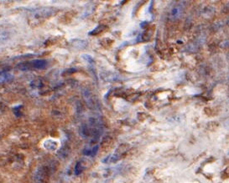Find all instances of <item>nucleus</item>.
Masks as SVG:
<instances>
[{"label": "nucleus", "mask_w": 229, "mask_h": 183, "mask_svg": "<svg viewBox=\"0 0 229 183\" xmlns=\"http://www.w3.org/2000/svg\"><path fill=\"white\" fill-rule=\"evenodd\" d=\"M184 9H185V3L183 2L176 3L170 11V13H169L170 20H172V21L179 20L181 17Z\"/></svg>", "instance_id": "1"}, {"label": "nucleus", "mask_w": 229, "mask_h": 183, "mask_svg": "<svg viewBox=\"0 0 229 183\" xmlns=\"http://www.w3.org/2000/svg\"><path fill=\"white\" fill-rule=\"evenodd\" d=\"M49 176L47 167H40L35 174V182L36 183H47Z\"/></svg>", "instance_id": "2"}, {"label": "nucleus", "mask_w": 229, "mask_h": 183, "mask_svg": "<svg viewBox=\"0 0 229 183\" xmlns=\"http://www.w3.org/2000/svg\"><path fill=\"white\" fill-rule=\"evenodd\" d=\"M54 13V10L50 9H43L38 10L35 13V17L37 19H40V18H47L49 16H51Z\"/></svg>", "instance_id": "3"}, {"label": "nucleus", "mask_w": 229, "mask_h": 183, "mask_svg": "<svg viewBox=\"0 0 229 183\" xmlns=\"http://www.w3.org/2000/svg\"><path fill=\"white\" fill-rule=\"evenodd\" d=\"M58 142L55 140H52V139H49L46 140L45 142H44V146L45 148L48 150V151H56L58 148Z\"/></svg>", "instance_id": "4"}, {"label": "nucleus", "mask_w": 229, "mask_h": 183, "mask_svg": "<svg viewBox=\"0 0 229 183\" xmlns=\"http://www.w3.org/2000/svg\"><path fill=\"white\" fill-rule=\"evenodd\" d=\"M201 15L204 17V18H211L213 16V14L215 13V9L211 6H208V7H205L203 9L201 10Z\"/></svg>", "instance_id": "5"}, {"label": "nucleus", "mask_w": 229, "mask_h": 183, "mask_svg": "<svg viewBox=\"0 0 229 183\" xmlns=\"http://www.w3.org/2000/svg\"><path fill=\"white\" fill-rule=\"evenodd\" d=\"M12 78H13V75L10 72H8V71L0 72V85L10 81Z\"/></svg>", "instance_id": "6"}, {"label": "nucleus", "mask_w": 229, "mask_h": 183, "mask_svg": "<svg viewBox=\"0 0 229 183\" xmlns=\"http://www.w3.org/2000/svg\"><path fill=\"white\" fill-rule=\"evenodd\" d=\"M129 145L128 144H123L121 145L118 148V150L116 151V154L118 155L119 156H121L122 155H124V153H126L128 150H129Z\"/></svg>", "instance_id": "7"}, {"label": "nucleus", "mask_w": 229, "mask_h": 183, "mask_svg": "<svg viewBox=\"0 0 229 183\" xmlns=\"http://www.w3.org/2000/svg\"><path fill=\"white\" fill-rule=\"evenodd\" d=\"M46 65H47V62L46 60L39 59V60H35L33 62V66L35 69H44Z\"/></svg>", "instance_id": "8"}, {"label": "nucleus", "mask_w": 229, "mask_h": 183, "mask_svg": "<svg viewBox=\"0 0 229 183\" xmlns=\"http://www.w3.org/2000/svg\"><path fill=\"white\" fill-rule=\"evenodd\" d=\"M151 36H152V32H150L149 29L146 30L142 34V40L143 41H149V39H151Z\"/></svg>", "instance_id": "9"}, {"label": "nucleus", "mask_w": 229, "mask_h": 183, "mask_svg": "<svg viewBox=\"0 0 229 183\" xmlns=\"http://www.w3.org/2000/svg\"><path fill=\"white\" fill-rule=\"evenodd\" d=\"M82 172H83V167L82 166V164H81V162H77L76 165V167H75V174L80 175Z\"/></svg>", "instance_id": "10"}, {"label": "nucleus", "mask_w": 229, "mask_h": 183, "mask_svg": "<svg viewBox=\"0 0 229 183\" xmlns=\"http://www.w3.org/2000/svg\"><path fill=\"white\" fill-rule=\"evenodd\" d=\"M82 58H83V59L86 61L88 65H92V64L94 63V62H93V59L92 58L90 55H88V54H84V55H82Z\"/></svg>", "instance_id": "11"}, {"label": "nucleus", "mask_w": 229, "mask_h": 183, "mask_svg": "<svg viewBox=\"0 0 229 183\" xmlns=\"http://www.w3.org/2000/svg\"><path fill=\"white\" fill-rule=\"evenodd\" d=\"M97 151H98V145H96L92 149H90V155L94 156L97 153Z\"/></svg>", "instance_id": "12"}, {"label": "nucleus", "mask_w": 229, "mask_h": 183, "mask_svg": "<svg viewBox=\"0 0 229 183\" xmlns=\"http://www.w3.org/2000/svg\"><path fill=\"white\" fill-rule=\"evenodd\" d=\"M222 48H229V40H225L221 44Z\"/></svg>", "instance_id": "13"}, {"label": "nucleus", "mask_w": 229, "mask_h": 183, "mask_svg": "<svg viewBox=\"0 0 229 183\" xmlns=\"http://www.w3.org/2000/svg\"><path fill=\"white\" fill-rule=\"evenodd\" d=\"M223 175H225V176H222V177H224V178H228V177H229V167H228V168L223 172Z\"/></svg>", "instance_id": "14"}, {"label": "nucleus", "mask_w": 229, "mask_h": 183, "mask_svg": "<svg viewBox=\"0 0 229 183\" xmlns=\"http://www.w3.org/2000/svg\"><path fill=\"white\" fill-rule=\"evenodd\" d=\"M222 12H223V13H229V3H228L223 7Z\"/></svg>", "instance_id": "15"}, {"label": "nucleus", "mask_w": 229, "mask_h": 183, "mask_svg": "<svg viewBox=\"0 0 229 183\" xmlns=\"http://www.w3.org/2000/svg\"><path fill=\"white\" fill-rule=\"evenodd\" d=\"M227 24H228V25L229 26V18H228V20H227Z\"/></svg>", "instance_id": "16"}, {"label": "nucleus", "mask_w": 229, "mask_h": 183, "mask_svg": "<svg viewBox=\"0 0 229 183\" xmlns=\"http://www.w3.org/2000/svg\"><path fill=\"white\" fill-rule=\"evenodd\" d=\"M228 60H229V54H228Z\"/></svg>", "instance_id": "17"}]
</instances>
